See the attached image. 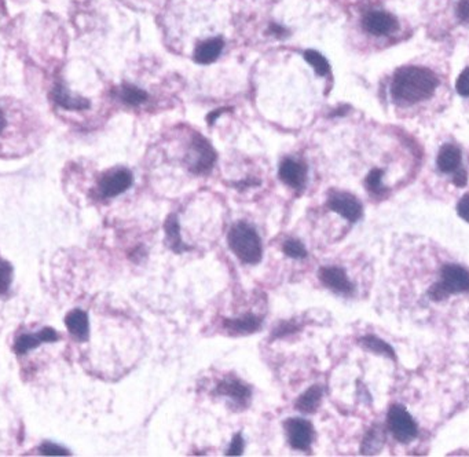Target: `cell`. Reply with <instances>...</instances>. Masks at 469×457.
Listing matches in <instances>:
<instances>
[{
	"instance_id": "obj_1",
	"label": "cell",
	"mask_w": 469,
	"mask_h": 457,
	"mask_svg": "<svg viewBox=\"0 0 469 457\" xmlns=\"http://www.w3.org/2000/svg\"><path fill=\"white\" fill-rule=\"evenodd\" d=\"M438 88L439 78L429 68L408 65L395 70L391 95L396 104L414 106L431 100Z\"/></svg>"
},
{
	"instance_id": "obj_2",
	"label": "cell",
	"mask_w": 469,
	"mask_h": 457,
	"mask_svg": "<svg viewBox=\"0 0 469 457\" xmlns=\"http://www.w3.org/2000/svg\"><path fill=\"white\" fill-rule=\"evenodd\" d=\"M227 243L233 253L245 265H256L262 259V241L255 228L238 222L228 231Z\"/></svg>"
},
{
	"instance_id": "obj_3",
	"label": "cell",
	"mask_w": 469,
	"mask_h": 457,
	"mask_svg": "<svg viewBox=\"0 0 469 457\" xmlns=\"http://www.w3.org/2000/svg\"><path fill=\"white\" fill-rule=\"evenodd\" d=\"M387 424L394 438L402 443H408L417 436V424L408 411L401 405H392L388 411Z\"/></svg>"
},
{
	"instance_id": "obj_4",
	"label": "cell",
	"mask_w": 469,
	"mask_h": 457,
	"mask_svg": "<svg viewBox=\"0 0 469 457\" xmlns=\"http://www.w3.org/2000/svg\"><path fill=\"white\" fill-rule=\"evenodd\" d=\"M286 438L289 445L296 451H310L314 441V427L312 424L300 417L288 419L284 423Z\"/></svg>"
},
{
	"instance_id": "obj_5",
	"label": "cell",
	"mask_w": 469,
	"mask_h": 457,
	"mask_svg": "<svg viewBox=\"0 0 469 457\" xmlns=\"http://www.w3.org/2000/svg\"><path fill=\"white\" fill-rule=\"evenodd\" d=\"M132 174L127 168H116L103 174L100 179L98 189L105 199H113L120 196L132 185Z\"/></svg>"
},
{
	"instance_id": "obj_6",
	"label": "cell",
	"mask_w": 469,
	"mask_h": 457,
	"mask_svg": "<svg viewBox=\"0 0 469 457\" xmlns=\"http://www.w3.org/2000/svg\"><path fill=\"white\" fill-rule=\"evenodd\" d=\"M327 207L351 224L359 221L362 216L361 201L346 191H332L327 197Z\"/></svg>"
},
{
	"instance_id": "obj_7",
	"label": "cell",
	"mask_w": 469,
	"mask_h": 457,
	"mask_svg": "<svg viewBox=\"0 0 469 457\" xmlns=\"http://www.w3.org/2000/svg\"><path fill=\"white\" fill-rule=\"evenodd\" d=\"M364 29L373 36H388L399 29V22L395 16L383 10H371L362 20Z\"/></svg>"
},
{
	"instance_id": "obj_8",
	"label": "cell",
	"mask_w": 469,
	"mask_h": 457,
	"mask_svg": "<svg viewBox=\"0 0 469 457\" xmlns=\"http://www.w3.org/2000/svg\"><path fill=\"white\" fill-rule=\"evenodd\" d=\"M318 277L321 283L327 287V290L336 292L339 295L351 296L354 293V284L349 281L347 273L342 268L337 266H327L321 268L318 271Z\"/></svg>"
},
{
	"instance_id": "obj_9",
	"label": "cell",
	"mask_w": 469,
	"mask_h": 457,
	"mask_svg": "<svg viewBox=\"0 0 469 457\" xmlns=\"http://www.w3.org/2000/svg\"><path fill=\"white\" fill-rule=\"evenodd\" d=\"M191 149L196 154L194 162L191 163L190 169L194 174H205L208 172L216 160V152L212 145L205 140L204 137L196 134L191 142Z\"/></svg>"
},
{
	"instance_id": "obj_10",
	"label": "cell",
	"mask_w": 469,
	"mask_h": 457,
	"mask_svg": "<svg viewBox=\"0 0 469 457\" xmlns=\"http://www.w3.org/2000/svg\"><path fill=\"white\" fill-rule=\"evenodd\" d=\"M441 284L449 293L469 292V271L458 265H446L442 269Z\"/></svg>"
},
{
	"instance_id": "obj_11",
	"label": "cell",
	"mask_w": 469,
	"mask_h": 457,
	"mask_svg": "<svg viewBox=\"0 0 469 457\" xmlns=\"http://www.w3.org/2000/svg\"><path fill=\"white\" fill-rule=\"evenodd\" d=\"M280 179L293 189H302L306 185L307 167L306 164L296 162L293 159H284L278 168Z\"/></svg>"
},
{
	"instance_id": "obj_12",
	"label": "cell",
	"mask_w": 469,
	"mask_h": 457,
	"mask_svg": "<svg viewBox=\"0 0 469 457\" xmlns=\"http://www.w3.org/2000/svg\"><path fill=\"white\" fill-rule=\"evenodd\" d=\"M58 339H60V335L51 328H44L36 335L23 333L17 339V342L14 345V352L17 354L28 353L29 350L36 349L38 346H41V343H44V342H56Z\"/></svg>"
},
{
	"instance_id": "obj_13",
	"label": "cell",
	"mask_w": 469,
	"mask_h": 457,
	"mask_svg": "<svg viewBox=\"0 0 469 457\" xmlns=\"http://www.w3.org/2000/svg\"><path fill=\"white\" fill-rule=\"evenodd\" d=\"M216 393L230 398L237 405H245L251 398V389L238 379H226L218 384Z\"/></svg>"
},
{
	"instance_id": "obj_14",
	"label": "cell",
	"mask_w": 469,
	"mask_h": 457,
	"mask_svg": "<svg viewBox=\"0 0 469 457\" xmlns=\"http://www.w3.org/2000/svg\"><path fill=\"white\" fill-rule=\"evenodd\" d=\"M223 47L225 42L221 38H211L204 42L199 43L194 50V61L200 65L215 63L222 54Z\"/></svg>"
},
{
	"instance_id": "obj_15",
	"label": "cell",
	"mask_w": 469,
	"mask_h": 457,
	"mask_svg": "<svg viewBox=\"0 0 469 457\" xmlns=\"http://www.w3.org/2000/svg\"><path fill=\"white\" fill-rule=\"evenodd\" d=\"M263 320L255 314H245L240 318H226L223 327L233 335H249L260 330Z\"/></svg>"
},
{
	"instance_id": "obj_16",
	"label": "cell",
	"mask_w": 469,
	"mask_h": 457,
	"mask_svg": "<svg viewBox=\"0 0 469 457\" xmlns=\"http://www.w3.org/2000/svg\"><path fill=\"white\" fill-rule=\"evenodd\" d=\"M438 168L443 174H455L461 169V150L454 144H445L441 147L438 159Z\"/></svg>"
},
{
	"instance_id": "obj_17",
	"label": "cell",
	"mask_w": 469,
	"mask_h": 457,
	"mask_svg": "<svg viewBox=\"0 0 469 457\" xmlns=\"http://www.w3.org/2000/svg\"><path fill=\"white\" fill-rule=\"evenodd\" d=\"M164 230H165V240L167 244L171 250L175 253H184V251L190 250L181 237V228H179V222L175 214L168 215L165 224H164Z\"/></svg>"
},
{
	"instance_id": "obj_18",
	"label": "cell",
	"mask_w": 469,
	"mask_h": 457,
	"mask_svg": "<svg viewBox=\"0 0 469 457\" xmlns=\"http://www.w3.org/2000/svg\"><path fill=\"white\" fill-rule=\"evenodd\" d=\"M65 325H66L68 331L72 333L75 337H78L82 342L87 340L88 330H90L87 312H83L80 309H75V310L68 312V315L65 317Z\"/></svg>"
},
{
	"instance_id": "obj_19",
	"label": "cell",
	"mask_w": 469,
	"mask_h": 457,
	"mask_svg": "<svg viewBox=\"0 0 469 457\" xmlns=\"http://www.w3.org/2000/svg\"><path fill=\"white\" fill-rule=\"evenodd\" d=\"M322 396H324V390L321 386H312L307 390L305 394L300 395L299 399L296 401V409L302 414L306 415H311L315 414L322 402Z\"/></svg>"
},
{
	"instance_id": "obj_20",
	"label": "cell",
	"mask_w": 469,
	"mask_h": 457,
	"mask_svg": "<svg viewBox=\"0 0 469 457\" xmlns=\"http://www.w3.org/2000/svg\"><path fill=\"white\" fill-rule=\"evenodd\" d=\"M56 103L68 110H84L90 107V103L80 97H73L61 83L57 84L54 88Z\"/></svg>"
},
{
	"instance_id": "obj_21",
	"label": "cell",
	"mask_w": 469,
	"mask_h": 457,
	"mask_svg": "<svg viewBox=\"0 0 469 457\" xmlns=\"http://www.w3.org/2000/svg\"><path fill=\"white\" fill-rule=\"evenodd\" d=\"M147 93L143 91L142 88L132 85V84H122V88L119 90V98L124 104L131 106H138L147 101Z\"/></svg>"
},
{
	"instance_id": "obj_22",
	"label": "cell",
	"mask_w": 469,
	"mask_h": 457,
	"mask_svg": "<svg viewBox=\"0 0 469 457\" xmlns=\"http://www.w3.org/2000/svg\"><path fill=\"white\" fill-rule=\"evenodd\" d=\"M383 442H384V436H383L381 430L374 427V429L369 430L367 436L364 438V442H362V446H361V452L364 455H374V453H377L381 449Z\"/></svg>"
},
{
	"instance_id": "obj_23",
	"label": "cell",
	"mask_w": 469,
	"mask_h": 457,
	"mask_svg": "<svg viewBox=\"0 0 469 457\" xmlns=\"http://www.w3.org/2000/svg\"><path fill=\"white\" fill-rule=\"evenodd\" d=\"M361 345L365 349H367V350L373 352V353L381 354V355H386V357H389V358L395 359V353H394L392 347L389 345H387L384 340H381V339H379V337H376L373 335L364 336L361 339Z\"/></svg>"
},
{
	"instance_id": "obj_24",
	"label": "cell",
	"mask_w": 469,
	"mask_h": 457,
	"mask_svg": "<svg viewBox=\"0 0 469 457\" xmlns=\"http://www.w3.org/2000/svg\"><path fill=\"white\" fill-rule=\"evenodd\" d=\"M305 60L314 68V70L320 76H327V73L330 72V65L327 63V58L317 50L305 51Z\"/></svg>"
},
{
	"instance_id": "obj_25",
	"label": "cell",
	"mask_w": 469,
	"mask_h": 457,
	"mask_svg": "<svg viewBox=\"0 0 469 457\" xmlns=\"http://www.w3.org/2000/svg\"><path fill=\"white\" fill-rule=\"evenodd\" d=\"M383 175H384V171L380 169V168H374L371 169L369 174H367V187L374 194H380L384 191V185H383Z\"/></svg>"
},
{
	"instance_id": "obj_26",
	"label": "cell",
	"mask_w": 469,
	"mask_h": 457,
	"mask_svg": "<svg viewBox=\"0 0 469 457\" xmlns=\"http://www.w3.org/2000/svg\"><path fill=\"white\" fill-rule=\"evenodd\" d=\"M283 251L286 256H289L292 259H303L307 256L306 247L303 246V243L299 240H293V238L286 240Z\"/></svg>"
},
{
	"instance_id": "obj_27",
	"label": "cell",
	"mask_w": 469,
	"mask_h": 457,
	"mask_svg": "<svg viewBox=\"0 0 469 457\" xmlns=\"http://www.w3.org/2000/svg\"><path fill=\"white\" fill-rule=\"evenodd\" d=\"M13 281V269L9 262L0 259V295L9 291Z\"/></svg>"
},
{
	"instance_id": "obj_28",
	"label": "cell",
	"mask_w": 469,
	"mask_h": 457,
	"mask_svg": "<svg viewBox=\"0 0 469 457\" xmlns=\"http://www.w3.org/2000/svg\"><path fill=\"white\" fill-rule=\"evenodd\" d=\"M455 90L461 97L469 98V66L460 73L455 82Z\"/></svg>"
},
{
	"instance_id": "obj_29",
	"label": "cell",
	"mask_w": 469,
	"mask_h": 457,
	"mask_svg": "<svg viewBox=\"0 0 469 457\" xmlns=\"http://www.w3.org/2000/svg\"><path fill=\"white\" fill-rule=\"evenodd\" d=\"M244 438L241 434H237L233 438L230 446H228V451H227V456H241L243 452H244Z\"/></svg>"
},
{
	"instance_id": "obj_30",
	"label": "cell",
	"mask_w": 469,
	"mask_h": 457,
	"mask_svg": "<svg viewBox=\"0 0 469 457\" xmlns=\"http://www.w3.org/2000/svg\"><path fill=\"white\" fill-rule=\"evenodd\" d=\"M300 330V327L295 322H281L273 332V337L274 339H278V337H284L286 335H290V333L297 332Z\"/></svg>"
},
{
	"instance_id": "obj_31",
	"label": "cell",
	"mask_w": 469,
	"mask_h": 457,
	"mask_svg": "<svg viewBox=\"0 0 469 457\" xmlns=\"http://www.w3.org/2000/svg\"><path fill=\"white\" fill-rule=\"evenodd\" d=\"M41 453L48 455V456H63V455H70L66 449H63L58 445H54L53 442H44L41 446Z\"/></svg>"
},
{
	"instance_id": "obj_32",
	"label": "cell",
	"mask_w": 469,
	"mask_h": 457,
	"mask_svg": "<svg viewBox=\"0 0 469 457\" xmlns=\"http://www.w3.org/2000/svg\"><path fill=\"white\" fill-rule=\"evenodd\" d=\"M428 295L429 298H431L432 300H435V302H439V300H443V299H446V298L449 296L450 293L449 292L446 291V290L442 287V284L439 283V284H435V285H432V287H431V290L428 291Z\"/></svg>"
},
{
	"instance_id": "obj_33",
	"label": "cell",
	"mask_w": 469,
	"mask_h": 457,
	"mask_svg": "<svg viewBox=\"0 0 469 457\" xmlns=\"http://www.w3.org/2000/svg\"><path fill=\"white\" fill-rule=\"evenodd\" d=\"M455 11L460 21L469 23V0H460Z\"/></svg>"
},
{
	"instance_id": "obj_34",
	"label": "cell",
	"mask_w": 469,
	"mask_h": 457,
	"mask_svg": "<svg viewBox=\"0 0 469 457\" xmlns=\"http://www.w3.org/2000/svg\"><path fill=\"white\" fill-rule=\"evenodd\" d=\"M457 212L460 215V218H463L465 222L469 224V193L464 194L461 197V200L457 204Z\"/></svg>"
},
{
	"instance_id": "obj_35",
	"label": "cell",
	"mask_w": 469,
	"mask_h": 457,
	"mask_svg": "<svg viewBox=\"0 0 469 457\" xmlns=\"http://www.w3.org/2000/svg\"><path fill=\"white\" fill-rule=\"evenodd\" d=\"M467 182H468V175H467V172H465L464 169H460V171H457V172L454 174V177H453V184H454L455 187H465Z\"/></svg>"
},
{
	"instance_id": "obj_36",
	"label": "cell",
	"mask_w": 469,
	"mask_h": 457,
	"mask_svg": "<svg viewBox=\"0 0 469 457\" xmlns=\"http://www.w3.org/2000/svg\"><path fill=\"white\" fill-rule=\"evenodd\" d=\"M268 32L270 35H274L277 38H284L288 35V31L283 25H278V23H271L270 28H268Z\"/></svg>"
},
{
	"instance_id": "obj_37",
	"label": "cell",
	"mask_w": 469,
	"mask_h": 457,
	"mask_svg": "<svg viewBox=\"0 0 469 457\" xmlns=\"http://www.w3.org/2000/svg\"><path fill=\"white\" fill-rule=\"evenodd\" d=\"M223 112H226V109H216V110L211 112V113L206 116V122H208V125H214V123L218 120V117H219Z\"/></svg>"
},
{
	"instance_id": "obj_38",
	"label": "cell",
	"mask_w": 469,
	"mask_h": 457,
	"mask_svg": "<svg viewBox=\"0 0 469 457\" xmlns=\"http://www.w3.org/2000/svg\"><path fill=\"white\" fill-rule=\"evenodd\" d=\"M4 125H6V120H4V116H3V113H1V110H0V132L3 131Z\"/></svg>"
}]
</instances>
